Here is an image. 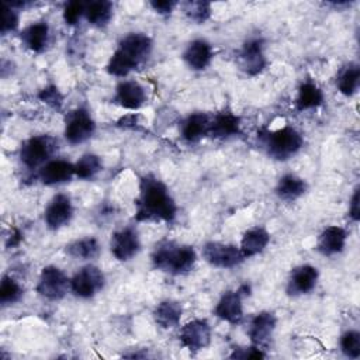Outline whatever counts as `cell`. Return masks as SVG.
Returning <instances> with one entry per match:
<instances>
[{
	"mask_svg": "<svg viewBox=\"0 0 360 360\" xmlns=\"http://www.w3.org/2000/svg\"><path fill=\"white\" fill-rule=\"evenodd\" d=\"M135 205V219L139 222H172L177 215V205L167 186L153 174L141 179Z\"/></svg>",
	"mask_w": 360,
	"mask_h": 360,
	"instance_id": "6da1fadb",
	"label": "cell"
},
{
	"mask_svg": "<svg viewBox=\"0 0 360 360\" xmlns=\"http://www.w3.org/2000/svg\"><path fill=\"white\" fill-rule=\"evenodd\" d=\"M153 42L143 32H129L118 42L117 49L107 63V72L117 77H125L139 68L152 53Z\"/></svg>",
	"mask_w": 360,
	"mask_h": 360,
	"instance_id": "7a4b0ae2",
	"label": "cell"
},
{
	"mask_svg": "<svg viewBox=\"0 0 360 360\" xmlns=\"http://www.w3.org/2000/svg\"><path fill=\"white\" fill-rule=\"evenodd\" d=\"M150 260L155 269L172 276H181L194 269L197 253L190 245L162 240L155 246Z\"/></svg>",
	"mask_w": 360,
	"mask_h": 360,
	"instance_id": "3957f363",
	"label": "cell"
},
{
	"mask_svg": "<svg viewBox=\"0 0 360 360\" xmlns=\"http://www.w3.org/2000/svg\"><path fill=\"white\" fill-rule=\"evenodd\" d=\"M260 138L263 139L267 155L276 160H288L304 146L301 132L291 125H284L273 131H264L260 134Z\"/></svg>",
	"mask_w": 360,
	"mask_h": 360,
	"instance_id": "277c9868",
	"label": "cell"
},
{
	"mask_svg": "<svg viewBox=\"0 0 360 360\" xmlns=\"http://www.w3.org/2000/svg\"><path fill=\"white\" fill-rule=\"evenodd\" d=\"M58 149V141L49 135H35L22 142L20 148V160L27 169L42 167L51 160Z\"/></svg>",
	"mask_w": 360,
	"mask_h": 360,
	"instance_id": "5b68a950",
	"label": "cell"
},
{
	"mask_svg": "<svg viewBox=\"0 0 360 360\" xmlns=\"http://www.w3.org/2000/svg\"><path fill=\"white\" fill-rule=\"evenodd\" d=\"M105 284V277L101 269L94 264H86L79 269L70 278V291L83 300L93 298Z\"/></svg>",
	"mask_w": 360,
	"mask_h": 360,
	"instance_id": "8992f818",
	"label": "cell"
},
{
	"mask_svg": "<svg viewBox=\"0 0 360 360\" xmlns=\"http://www.w3.org/2000/svg\"><path fill=\"white\" fill-rule=\"evenodd\" d=\"M68 290H70V278L56 266H45L38 277L37 292L49 300L59 301L62 300Z\"/></svg>",
	"mask_w": 360,
	"mask_h": 360,
	"instance_id": "52a82bcc",
	"label": "cell"
},
{
	"mask_svg": "<svg viewBox=\"0 0 360 360\" xmlns=\"http://www.w3.org/2000/svg\"><path fill=\"white\" fill-rule=\"evenodd\" d=\"M204 260L217 269H232L239 266L245 256L239 246L222 242H208L202 248Z\"/></svg>",
	"mask_w": 360,
	"mask_h": 360,
	"instance_id": "ba28073f",
	"label": "cell"
},
{
	"mask_svg": "<svg viewBox=\"0 0 360 360\" xmlns=\"http://www.w3.org/2000/svg\"><path fill=\"white\" fill-rule=\"evenodd\" d=\"M96 131V122L90 112L80 107L69 112L65 124V138L70 145H79L89 141Z\"/></svg>",
	"mask_w": 360,
	"mask_h": 360,
	"instance_id": "9c48e42d",
	"label": "cell"
},
{
	"mask_svg": "<svg viewBox=\"0 0 360 360\" xmlns=\"http://www.w3.org/2000/svg\"><path fill=\"white\" fill-rule=\"evenodd\" d=\"M250 291V287L248 284L240 285L236 291H225L221 298L218 300L214 314L232 325H238L243 319V304L242 297L248 295Z\"/></svg>",
	"mask_w": 360,
	"mask_h": 360,
	"instance_id": "30bf717a",
	"label": "cell"
},
{
	"mask_svg": "<svg viewBox=\"0 0 360 360\" xmlns=\"http://www.w3.org/2000/svg\"><path fill=\"white\" fill-rule=\"evenodd\" d=\"M211 335V325L207 319H193L181 326L179 332V340L187 350L195 353L208 347Z\"/></svg>",
	"mask_w": 360,
	"mask_h": 360,
	"instance_id": "8fae6325",
	"label": "cell"
},
{
	"mask_svg": "<svg viewBox=\"0 0 360 360\" xmlns=\"http://www.w3.org/2000/svg\"><path fill=\"white\" fill-rule=\"evenodd\" d=\"M238 63H239V68L248 76L259 75L267 65L263 41L260 38L248 39L239 51Z\"/></svg>",
	"mask_w": 360,
	"mask_h": 360,
	"instance_id": "7c38bea8",
	"label": "cell"
},
{
	"mask_svg": "<svg viewBox=\"0 0 360 360\" xmlns=\"http://www.w3.org/2000/svg\"><path fill=\"white\" fill-rule=\"evenodd\" d=\"M110 249H111L112 256L117 260H120V262L131 260L141 250V240H139V235H138L136 229L127 226V228L115 231L111 235Z\"/></svg>",
	"mask_w": 360,
	"mask_h": 360,
	"instance_id": "4fadbf2b",
	"label": "cell"
},
{
	"mask_svg": "<svg viewBox=\"0 0 360 360\" xmlns=\"http://www.w3.org/2000/svg\"><path fill=\"white\" fill-rule=\"evenodd\" d=\"M73 217V204L69 195L56 194L48 202L44 211V222L51 231H58L66 226Z\"/></svg>",
	"mask_w": 360,
	"mask_h": 360,
	"instance_id": "5bb4252c",
	"label": "cell"
},
{
	"mask_svg": "<svg viewBox=\"0 0 360 360\" xmlns=\"http://www.w3.org/2000/svg\"><path fill=\"white\" fill-rule=\"evenodd\" d=\"M276 323H277V319L273 312L262 311V312L256 314L250 319L249 328H248V335H249L250 343L259 349L267 347L273 338Z\"/></svg>",
	"mask_w": 360,
	"mask_h": 360,
	"instance_id": "9a60e30c",
	"label": "cell"
},
{
	"mask_svg": "<svg viewBox=\"0 0 360 360\" xmlns=\"http://www.w3.org/2000/svg\"><path fill=\"white\" fill-rule=\"evenodd\" d=\"M319 278V271L311 264H301L291 270L287 281L288 295H304L311 292Z\"/></svg>",
	"mask_w": 360,
	"mask_h": 360,
	"instance_id": "2e32d148",
	"label": "cell"
},
{
	"mask_svg": "<svg viewBox=\"0 0 360 360\" xmlns=\"http://www.w3.org/2000/svg\"><path fill=\"white\" fill-rule=\"evenodd\" d=\"M148 100L145 87L136 80H122L115 87L114 101L125 110H138Z\"/></svg>",
	"mask_w": 360,
	"mask_h": 360,
	"instance_id": "e0dca14e",
	"label": "cell"
},
{
	"mask_svg": "<svg viewBox=\"0 0 360 360\" xmlns=\"http://www.w3.org/2000/svg\"><path fill=\"white\" fill-rule=\"evenodd\" d=\"M75 176V163L65 159H51L38 170V179L45 186L70 181Z\"/></svg>",
	"mask_w": 360,
	"mask_h": 360,
	"instance_id": "ac0fdd59",
	"label": "cell"
},
{
	"mask_svg": "<svg viewBox=\"0 0 360 360\" xmlns=\"http://www.w3.org/2000/svg\"><path fill=\"white\" fill-rule=\"evenodd\" d=\"M211 117L207 112L197 111L188 114L180 124V135L188 143H195L204 136H208Z\"/></svg>",
	"mask_w": 360,
	"mask_h": 360,
	"instance_id": "d6986e66",
	"label": "cell"
},
{
	"mask_svg": "<svg viewBox=\"0 0 360 360\" xmlns=\"http://www.w3.org/2000/svg\"><path fill=\"white\" fill-rule=\"evenodd\" d=\"M214 58L212 46L202 38L193 39L187 44L183 52V60L191 70H204L208 68Z\"/></svg>",
	"mask_w": 360,
	"mask_h": 360,
	"instance_id": "ffe728a7",
	"label": "cell"
},
{
	"mask_svg": "<svg viewBox=\"0 0 360 360\" xmlns=\"http://www.w3.org/2000/svg\"><path fill=\"white\" fill-rule=\"evenodd\" d=\"M347 232L338 225L326 226L318 236L316 240V250L326 257L336 256L343 252L346 246Z\"/></svg>",
	"mask_w": 360,
	"mask_h": 360,
	"instance_id": "44dd1931",
	"label": "cell"
},
{
	"mask_svg": "<svg viewBox=\"0 0 360 360\" xmlns=\"http://www.w3.org/2000/svg\"><path fill=\"white\" fill-rule=\"evenodd\" d=\"M21 44L34 53H41L49 44V25L46 21H37L21 31Z\"/></svg>",
	"mask_w": 360,
	"mask_h": 360,
	"instance_id": "7402d4cb",
	"label": "cell"
},
{
	"mask_svg": "<svg viewBox=\"0 0 360 360\" xmlns=\"http://www.w3.org/2000/svg\"><path fill=\"white\" fill-rule=\"evenodd\" d=\"M240 134V118L231 111H221L211 117L208 136L225 139Z\"/></svg>",
	"mask_w": 360,
	"mask_h": 360,
	"instance_id": "603a6c76",
	"label": "cell"
},
{
	"mask_svg": "<svg viewBox=\"0 0 360 360\" xmlns=\"http://www.w3.org/2000/svg\"><path fill=\"white\" fill-rule=\"evenodd\" d=\"M183 308L179 301L165 300L159 302L153 309V319L156 325L163 329H172L180 323Z\"/></svg>",
	"mask_w": 360,
	"mask_h": 360,
	"instance_id": "cb8c5ba5",
	"label": "cell"
},
{
	"mask_svg": "<svg viewBox=\"0 0 360 360\" xmlns=\"http://www.w3.org/2000/svg\"><path fill=\"white\" fill-rule=\"evenodd\" d=\"M307 188L308 184L304 179L298 177L297 174L287 173L278 179L276 186V194L280 200L291 202L304 195L307 193Z\"/></svg>",
	"mask_w": 360,
	"mask_h": 360,
	"instance_id": "d4e9b609",
	"label": "cell"
},
{
	"mask_svg": "<svg viewBox=\"0 0 360 360\" xmlns=\"http://www.w3.org/2000/svg\"><path fill=\"white\" fill-rule=\"evenodd\" d=\"M270 242V233L262 228V226H255L248 229L240 240V250L245 256V259L256 256L259 253H262L266 246Z\"/></svg>",
	"mask_w": 360,
	"mask_h": 360,
	"instance_id": "484cf974",
	"label": "cell"
},
{
	"mask_svg": "<svg viewBox=\"0 0 360 360\" xmlns=\"http://www.w3.org/2000/svg\"><path fill=\"white\" fill-rule=\"evenodd\" d=\"M112 3L107 1V0H94V1H89L86 3V8H84V17L89 21V24L97 27V28H103L105 25H108V22L112 18Z\"/></svg>",
	"mask_w": 360,
	"mask_h": 360,
	"instance_id": "4316f807",
	"label": "cell"
},
{
	"mask_svg": "<svg viewBox=\"0 0 360 360\" xmlns=\"http://www.w3.org/2000/svg\"><path fill=\"white\" fill-rule=\"evenodd\" d=\"M323 103V93L322 90L312 82H304L298 87L297 98H295V108L298 111L312 110Z\"/></svg>",
	"mask_w": 360,
	"mask_h": 360,
	"instance_id": "83f0119b",
	"label": "cell"
},
{
	"mask_svg": "<svg viewBox=\"0 0 360 360\" xmlns=\"http://www.w3.org/2000/svg\"><path fill=\"white\" fill-rule=\"evenodd\" d=\"M66 253L77 260H91L100 253V243L96 238L87 236L77 239L66 246Z\"/></svg>",
	"mask_w": 360,
	"mask_h": 360,
	"instance_id": "f1b7e54d",
	"label": "cell"
},
{
	"mask_svg": "<svg viewBox=\"0 0 360 360\" xmlns=\"http://www.w3.org/2000/svg\"><path fill=\"white\" fill-rule=\"evenodd\" d=\"M360 83V66L357 63H349L340 69L336 77V87L343 96H353Z\"/></svg>",
	"mask_w": 360,
	"mask_h": 360,
	"instance_id": "f546056e",
	"label": "cell"
},
{
	"mask_svg": "<svg viewBox=\"0 0 360 360\" xmlns=\"http://www.w3.org/2000/svg\"><path fill=\"white\" fill-rule=\"evenodd\" d=\"M103 169V160L98 155L84 153L75 163V176L82 180L96 177Z\"/></svg>",
	"mask_w": 360,
	"mask_h": 360,
	"instance_id": "4dcf8cb0",
	"label": "cell"
},
{
	"mask_svg": "<svg viewBox=\"0 0 360 360\" xmlns=\"http://www.w3.org/2000/svg\"><path fill=\"white\" fill-rule=\"evenodd\" d=\"M22 287L21 284L13 278L11 276L4 274L1 277V283H0V302L1 305H13L15 302H18L22 297Z\"/></svg>",
	"mask_w": 360,
	"mask_h": 360,
	"instance_id": "1f68e13d",
	"label": "cell"
},
{
	"mask_svg": "<svg viewBox=\"0 0 360 360\" xmlns=\"http://www.w3.org/2000/svg\"><path fill=\"white\" fill-rule=\"evenodd\" d=\"M181 8L186 17L194 24H204L211 15V4L207 1H184Z\"/></svg>",
	"mask_w": 360,
	"mask_h": 360,
	"instance_id": "d6a6232c",
	"label": "cell"
},
{
	"mask_svg": "<svg viewBox=\"0 0 360 360\" xmlns=\"http://www.w3.org/2000/svg\"><path fill=\"white\" fill-rule=\"evenodd\" d=\"M340 350L349 359L360 357V332L359 330H346L340 336Z\"/></svg>",
	"mask_w": 360,
	"mask_h": 360,
	"instance_id": "836d02e7",
	"label": "cell"
},
{
	"mask_svg": "<svg viewBox=\"0 0 360 360\" xmlns=\"http://www.w3.org/2000/svg\"><path fill=\"white\" fill-rule=\"evenodd\" d=\"M18 11L11 7L7 1L3 3V13H1V35H7L8 32H13L18 27Z\"/></svg>",
	"mask_w": 360,
	"mask_h": 360,
	"instance_id": "e575fe53",
	"label": "cell"
},
{
	"mask_svg": "<svg viewBox=\"0 0 360 360\" xmlns=\"http://www.w3.org/2000/svg\"><path fill=\"white\" fill-rule=\"evenodd\" d=\"M86 3L84 1H69L63 8V21L68 25H76L84 15Z\"/></svg>",
	"mask_w": 360,
	"mask_h": 360,
	"instance_id": "d590c367",
	"label": "cell"
},
{
	"mask_svg": "<svg viewBox=\"0 0 360 360\" xmlns=\"http://www.w3.org/2000/svg\"><path fill=\"white\" fill-rule=\"evenodd\" d=\"M38 98L52 107L53 110H60L63 104V96L56 86H46L38 93Z\"/></svg>",
	"mask_w": 360,
	"mask_h": 360,
	"instance_id": "8d00e7d4",
	"label": "cell"
},
{
	"mask_svg": "<svg viewBox=\"0 0 360 360\" xmlns=\"http://www.w3.org/2000/svg\"><path fill=\"white\" fill-rule=\"evenodd\" d=\"M231 359H263L266 354L263 353V349H259L256 346L242 347V349H233V353L229 354Z\"/></svg>",
	"mask_w": 360,
	"mask_h": 360,
	"instance_id": "74e56055",
	"label": "cell"
},
{
	"mask_svg": "<svg viewBox=\"0 0 360 360\" xmlns=\"http://www.w3.org/2000/svg\"><path fill=\"white\" fill-rule=\"evenodd\" d=\"M150 7L153 8V11H156L158 14H162V15H167L173 11V8L177 6L176 1L173 0H153L149 3Z\"/></svg>",
	"mask_w": 360,
	"mask_h": 360,
	"instance_id": "f35d334b",
	"label": "cell"
},
{
	"mask_svg": "<svg viewBox=\"0 0 360 360\" xmlns=\"http://www.w3.org/2000/svg\"><path fill=\"white\" fill-rule=\"evenodd\" d=\"M349 215L352 217L353 221H359L360 218V208H359V188L354 190L353 197L350 200V207H349Z\"/></svg>",
	"mask_w": 360,
	"mask_h": 360,
	"instance_id": "ab89813d",
	"label": "cell"
},
{
	"mask_svg": "<svg viewBox=\"0 0 360 360\" xmlns=\"http://www.w3.org/2000/svg\"><path fill=\"white\" fill-rule=\"evenodd\" d=\"M138 124V115L136 114H129L118 120L120 127H135Z\"/></svg>",
	"mask_w": 360,
	"mask_h": 360,
	"instance_id": "60d3db41",
	"label": "cell"
}]
</instances>
